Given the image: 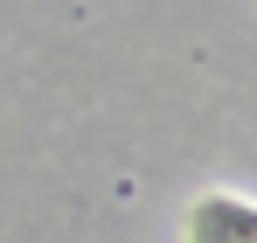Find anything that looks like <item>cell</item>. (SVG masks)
Instances as JSON below:
<instances>
[{"mask_svg": "<svg viewBox=\"0 0 257 243\" xmlns=\"http://www.w3.org/2000/svg\"><path fill=\"white\" fill-rule=\"evenodd\" d=\"M188 243H257V202H243V195H202L188 208Z\"/></svg>", "mask_w": 257, "mask_h": 243, "instance_id": "6da1fadb", "label": "cell"}]
</instances>
